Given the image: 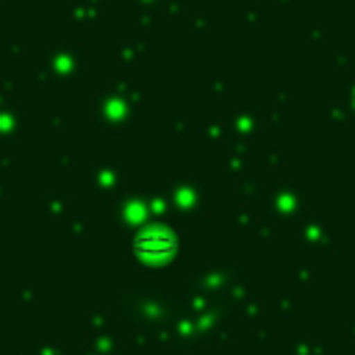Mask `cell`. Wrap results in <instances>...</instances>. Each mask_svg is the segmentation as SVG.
<instances>
[{"instance_id":"obj_1","label":"cell","mask_w":355,"mask_h":355,"mask_svg":"<svg viewBox=\"0 0 355 355\" xmlns=\"http://www.w3.org/2000/svg\"><path fill=\"white\" fill-rule=\"evenodd\" d=\"M136 250L141 255H150V258H164V255H169L175 250V236L166 233V230H161V227L158 230H150V233H144V236L136 239Z\"/></svg>"}]
</instances>
